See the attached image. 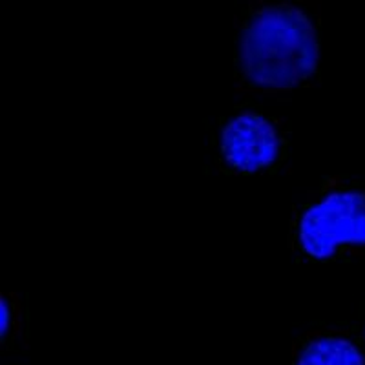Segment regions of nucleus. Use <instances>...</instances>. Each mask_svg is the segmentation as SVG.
Masks as SVG:
<instances>
[{"instance_id":"obj_2","label":"nucleus","mask_w":365,"mask_h":365,"mask_svg":"<svg viewBox=\"0 0 365 365\" xmlns=\"http://www.w3.org/2000/svg\"><path fill=\"white\" fill-rule=\"evenodd\" d=\"M299 247L309 257L325 262L338 247H365V192L332 190L303 212L298 223Z\"/></svg>"},{"instance_id":"obj_4","label":"nucleus","mask_w":365,"mask_h":365,"mask_svg":"<svg viewBox=\"0 0 365 365\" xmlns=\"http://www.w3.org/2000/svg\"><path fill=\"white\" fill-rule=\"evenodd\" d=\"M296 365H365V354L347 338L324 336L302 349Z\"/></svg>"},{"instance_id":"obj_5","label":"nucleus","mask_w":365,"mask_h":365,"mask_svg":"<svg viewBox=\"0 0 365 365\" xmlns=\"http://www.w3.org/2000/svg\"><path fill=\"white\" fill-rule=\"evenodd\" d=\"M9 325H11V307H9V302L6 296L0 298V334L2 338H6L9 331Z\"/></svg>"},{"instance_id":"obj_1","label":"nucleus","mask_w":365,"mask_h":365,"mask_svg":"<svg viewBox=\"0 0 365 365\" xmlns=\"http://www.w3.org/2000/svg\"><path fill=\"white\" fill-rule=\"evenodd\" d=\"M237 57L250 84L263 90H291L318 70V31L298 6H263L241 31Z\"/></svg>"},{"instance_id":"obj_3","label":"nucleus","mask_w":365,"mask_h":365,"mask_svg":"<svg viewBox=\"0 0 365 365\" xmlns=\"http://www.w3.org/2000/svg\"><path fill=\"white\" fill-rule=\"evenodd\" d=\"M225 163L243 174H256L274 165L282 139L272 120L256 112H241L228 120L220 135Z\"/></svg>"},{"instance_id":"obj_6","label":"nucleus","mask_w":365,"mask_h":365,"mask_svg":"<svg viewBox=\"0 0 365 365\" xmlns=\"http://www.w3.org/2000/svg\"><path fill=\"white\" fill-rule=\"evenodd\" d=\"M364 338H365V332H364Z\"/></svg>"}]
</instances>
